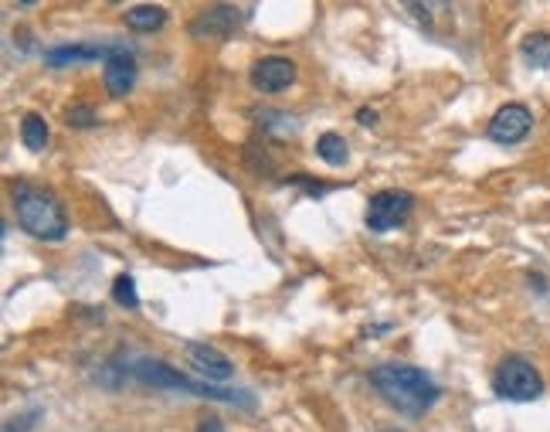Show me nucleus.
I'll return each mask as SVG.
<instances>
[{
	"label": "nucleus",
	"mask_w": 550,
	"mask_h": 432,
	"mask_svg": "<svg viewBox=\"0 0 550 432\" xmlns=\"http://www.w3.org/2000/svg\"><path fill=\"white\" fill-rule=\"evenodd\" d=\"M367 378H371L374 392L405 416H425L442 398V388L432 381V375H425L422 367L387 361V365L374 367Z\"/></svg>",
	"instance_id": "nucleus-1"
},
{
	"label": "nucleus",
	"mask_w": 550,
	"mask_h": 432,
	"mask_svg": "<svg viewBox=\"0 0 550 432\" xmlns=\"http://www.w3.org/2000/svg\"><path fill=\"white\" fill-rule=\"evenodd\" d=\"M14 215L17 225L27 236L41 238V242H62L68 236V218H65L62 201L52 191H41L35 184H14Z\"/></svg>",
	"instance_id": "nucleus-2"
},
{
	"label": "nucleus",
	"mask_w": 550,
	"mask_h": 432,
	"mask_svg": "<svg viewBox=\"0 0 550 432\" xmlns=\"http://www.w3.org/2000/svg\"><path fill=\"white\" fill-rule=\"evenodd\" d=\"M129 375H136L146 385H156V388H174V392H187V395H205V398H218V402H228V406H242L252 408V395L248 392H228V388H218V385H207V381H191L177 375L166 361H156V357H123Z\"/></svg>",
	"instance_id": "nucleus-3"
},
{
	"label": "nucleus",
	"mask_w": 550,
	"mask_h": 432,
	"mask_svg": "<svg viewBox=\"0 0 550 432\" xmlns=\"http://www.w3.org/2000/svg\"><path fill=\"white\" fill-rule=\"evenodd\" d=\"M493 392L506 402H534L544 392V378L540 371L526 357H503L493 375Z\"/></svg>",
	"instance_id": "nucleus-4"
},
{
	"label": "nucleus",
	"mask_w": 550,
	"mask_h": 432,
	"mask_svg": "<svg viewBox=\"0 0 550 432\" xmlns=\"http://www.w3.org/2000/svg\"><path fill=\"white\" fill-rule=\"evenodd\" d=\"M411 208H415V197L408 191H377V195L367 201V228L371 232H391L397 225L408 222Z\"/></svg>",
	"instance_id": "nucleus-5"
},
{
	"label": "nucleus",
	"mask_w": 550,
	"mask_h": 432,
	"mask_svg": "<svg viewBox=\"0 0 550 432\" xmlns=\"http://www.w3.org/2000/svg\"><path fill=\"white\" fill-rule=\"evenodd\" d=\"M534 130V113L524 103H506L489 119V140L496 144H520L526 133Z\"/></svg>",
	"instance_id": "nucleus-6"
},
{
	"label": "nucleus",
	"mask_w": 550,
	"mask_h": 432,
	"mask_svg": "<svg viewBox=\"0 0 550 432\" xmlns=\"http://www.w3.org/2000/svg\"><path fill=\"white\" fill-rule=\"evenodd\" d=\"M184 354H187V365L207 381V385H218V381H231L235 375V365H231L228 357L218 351V347H211V344H184Z\"/></svg>",
	"instance_id": "nucleus-7"
},
{
	"label": "nucleus",
	"mask_w": 550,
	"mask_h": 432,
	"mask_svg": "<svg viewBox=\"0 0 550 432\" xmlns=\"http://www.w3.org/2000/svg\"><path fill=\"white\" fill-rule=\"evenodd\" d=\"M295 82V62L282 58V55H269V58H258L252 65V85L265 95L285 92Z\"/></svg>",
	"instance_id": "nucleus-8"
},
{
	"label": "nucleus",
	"mask_w": 550,
	"mask_h": 432,
	"mask_svg": "<svg viewBox=\"0 0 550 432\" xmlns=\"http://www.w3.org/2000/svg\"><path fill=\"white\" fill-rule=\"evenodd\" d=\"M136 82V58L126 52V48H113L109 58L103 62V85L109 95L123 99Z\"/></svg>",
	"instance_id": "nucleus-9"
},
{
	"label": "nucleus",
	"mask_w": 550,
	"mask_h": 432,
	"mask_svg": "<svg viewBox=\"0 0 550 432\" xmlns=\"http://www.w3.org/2000/svg\"><path fill=\"white\" fill-rule=\"evenodd\" d=\"M235 27H238V14L231 7H211L194 17L191 35L194 38H228Z\"/></svg>",
	"instance_id": "nucleus-10"
},
{
	"label": "nucleus",
	"mask_w": 550,
	"mask_h": 432,
	"mask_svg": "<svg viewBox=\"0 0 550 432\" xmlns=\"http://www.w3.org/2000/svg\"><path fill=\"white\" fill-rule=\"evenodd\" d=\"M113 48H99V45H62V48H52L45 52V62L48 65H75V62H95V58H109Z\"/></svg>",
	"instance_id": "nucleus-11"
},
{
	"label": "nucleus",
	"mask_w": 550,
	"mask_h": 432,
	"mask_svg": "<svg viewBox=\"0 0 550 432\" xmlns=\"http://www.w3.org/2000/svg\"><path fill=\"white\" fill-rule=\"evenodd\" d=\"M126 25L133 27V31H140V35L160 31V27L166 25V11L164 7H154V4H136V7L126 11Z\"/></svg>",
	"instance_id": "nucleus-12"
},
{
	"label": "nucleus",
	"mask_w": 550,
	"mask_h": 432,
	"mask_svg": "<svg viewBox=\"0 0 550 432\" xmlns=\"http://www.w3.org/2000/svg\"><path fill=\"white\" fill-rule=\"evenodd\" d=\"M48 140H52V133H48V123H45V116H38V113H27V116L21 119V144H25L31 154H41V150L48 146Z\"/></svg>",
	"instance_id": "nucleus-13"
},
{
	"label": "nucleus",
	"mask_w": 550,
	"mask_h": 432,
	"mask_svg": "<svg viewBox=\"0 0 550 432\" xmlns=\"http://www.w3.org/2000/svg\"><path fill=\"white\" fill-rule=\"evenodd\" d=\"M520 52H524V58L534 68H547L550 65V35L547 31H534V35H526L524 45H520Z\"/></svg>",
	"instance_id": "nucleus-14"
},
{
	"label": "nucleus",
	"mask_w": 550,
	"mask_h": 432,
	"mask_svg": "<svg viewBox=\"0 0 550 432\" xmlns=\"http://www.w3.org/2000/svg\"><path fill=\"white\" fill-rule=\"evenodd\" d=\"M316 154H320L330 167H340V164H346L350 146H346V140L340 136V133H323L320 140H316Z\"/></svg>",
	"instance_id": "nucleus-15"
},
{
	"label": "nucleus",
	"mask_w": 550,
	"mask_h": 432,
	"mask_svg": "<svg viewBox=\"0 0 550 432\" xmlns=\"http://www.w3.org/2000/svg\"><path fill=\"white\" fill-rule=\"evenodd\" d=\"M113 300L119 303V306H126V310H136V306H140V296H136V283H133V276H129V273L115 276Z\"/></svg>",
	"instance_id": "nucleus-16"
},
{
	"label": "nucleus",
	"mask_w": 550,
	"mask_h": 432,
	"mask_svg": "<svg viewBox=\"0 0 550 432\" xmlns=\"http://www.w3.org/2000/svg\"><path fill=\"white\" fill-rule=\"evenodd\" d=\"M68 123H72V126H82V130H89V126H95V113H92L89 105H75V109H68Z\"/></svg>",
	"instance_id": "nucleus-17"
},
{
	"label": "nucleus",
	"mask_w": 550,
	"mask_h": 432,
	"mask_svg": "<svg viewBox=\"0 0 550 432\" xmlns=\"http://www.w3.org/2000/svg\"><path fill=\"white\" fill-rule=\"evenodd\" d=\"M197 432H225V426H221V419H215V416H207V419L197 422Z\"/></svg>",
	"instance_id": "nucleus-18"
},
{
	"label": "nucleus",
	"mask_w": 550,
	"mask_h": 432,
	"mask_svg": "<svg viewBox=\"0 0 550 432\" xmlns=\"http://www.w3.org/2000/svg\"><path fill=\"white\" fill-rule=\"evenodd\" d=\"M357 123H364V126H367V123H377V113H371V109H360Z\"/></svg>",
	"instance_id": "nucleus-19"
}]
</instances>
